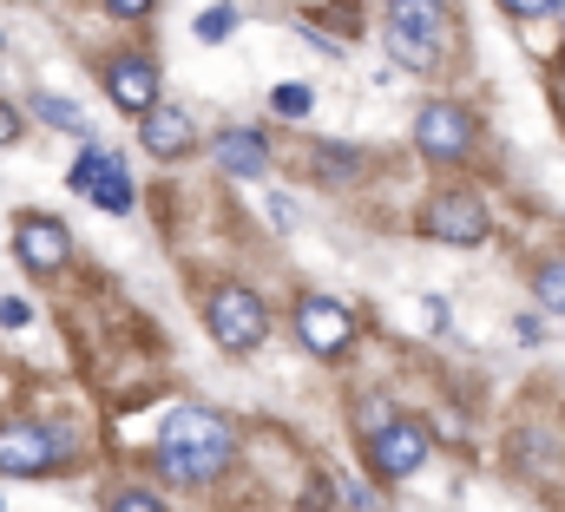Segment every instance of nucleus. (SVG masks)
<instances>
[{
	"label": "nucleus",
	"mask_w": 565,
	"mask_h": 512,
	"mask_svg": "<svg viewBox=\"0 0 565 512\" xmlns=\"http://www.w3.org/2000/svg\"><path fill=\"white\" fill-rule=\"evenodd\" d=\"M447 0H388V53L402 60V66H440V53H447Z\"/></svg>",
	"instance_id": "2"
},
{
	"label": "nucleus",
	"mask_w": 565,
	"mask_h": 512,
	"mask_svg": "<svg viewBox=\"0 0 565 512\" xmlns=\"http://www.w3.org/2000/svg\"><path fill=\"white\" fill-rule=\"evenodd\" d=\"M270 106H277L282 119H309V106H316V93H309V86H296V79H282L277 93H270Z\"/></svg>",
	"instance_id": "16"
},
{
	"label": "nucleus",
	"mask_w": 565,
	"mask_h": 512,
	"mask_svg": "<svg viewBox=\"0 0 565 512\" xmlns=\"http://www.w3.org/2000/svg\"><path fill=\"white\" fill-rule=\"evenodd\" d=\"M13 250H20V263H26L33 276H53V269H66L73 237H66V224H60V217H20Z\"/></svg>",
	"instance_id": "9"
},
{
	"label": "nucleus",
	"mask_w": 565,
	"mask_h": 512,
	"mask_svg": "<svg viewBox=\"0 0 565 512\" xmlns=\"http://www.w3.org/2000/svg\"><path fill=\"white\" fill-rule=\"evenodd\" d=\"M204 322H211V335H217V349H231V355H250L257 342H264V329H270V316H264V302L250 296V289H217L211 296V309H204Z\"/></svg>",
	"instance_id": "3"
},
{
	"label": "nucleus",
	"mask_w": 565,
	"mask_h": 512,
	"mask_svg": "<svg viewBox=\"0 0 565 512\" xmlns=\"http://www.w3.org/2000/svg\"><path fill=\"white\" fill-rule=\"evenodd\" d=\"M231 454H237V434H231V420H217L211 407H178V414L164 420V434H158V467H164V480H178V487L217 480V473L231 467Z\"/></svg>",
	"instance_id": "1"
},
{
	"label": "nucleus",
	"mask_w": 565,
	"mask_h": 512,
	"mask_svg": "<svg viewBox=\"0 0 565 512\" xmlns=\"http://www.w3.org/2000/svg\"><path fill=\"white\" fill-rule=\"evenodd\" d=\"M355 171H362V158H355V151H335V145H322V151H316V178H322V184H349Z\"/></svg>",
	"instance_id": "14"
},
{
	"label": "nucleus",
	"mask_w": 565,
	"mask_h": 512,
	"mask_svg": "<svg viewBox=\"0 0 565 512\" xmlns=\"http://www.w3.org/2000/svg\"><path fill=\"white\" fill-rule=\"evenodd\" d=\"M66 454H73V440H66V434H53V427H33V420L0 427V473L33 480V473H53Z\"/></svg>",
	"instance_id": "4"
},
{
	"label": "nucleus",
	"mask_w": 565,
	"mask_h": 512,
	"mask_svg": "<svg viewBox=\"0 0 565 512\" xmlns=\"http://www.w3.org/2000/svg\"><path fill=\"white\" fill-rule=\"evenodd\" d=\"M369 454H375V473L408 480V473H422V460H427V434L415 420H382L369 434Z\"/></svg>",
	"instance_id": "8"
},
{
	"label": "nucleus",
	"mask_w": 565,
	"mask_h": 512,
	"mask_svg": "<svg viewBox=\"0 0 565 512\" xmlns=\"http://www.w3.org/2000/svg\"><path fill=\"white\" fill-rule=\"evenodd\" d=\"M540 302H546L553 316H565V263H546V269H540Z\"/></svg>",
	"instance_id": "18"
},
{
	"label": "nucleus",
	"mask_w": 565,
	"mask_h": 512,
	"mask_svg": "<svg viewBox=\"0 0 565 512\" xmlns=\"http://www.w3.org/2000/svg\"><path fill=\"white\" fill-rule=\"evenodd\" d=\"M296 329H302V349H309V355H342V349L355 342V316H349L335 296H302Z\"/></svg>",
	"instance_id": "6"
},
{
	"label": "nucleus",
	"mask_w": 565,
	"mask_h": 512,
	"mask_svg": "<svg viewBox=\"0 0 565 512\" xmlns=\"http://www.w3.org/2000/svg\"><path fill=\"white\" fill-rule=\"evenodd\" d=\"M139 138H145V151L151 158H178V151H191V119L178 113V106H145L139 113Z\"/></svg>",
	"instance_id": "11"
},
{
	"label": "nucleus",
	"mask_w": 565,
	"mask_h": 512,
	"mask_svg": "<svg viewBox=\"0 0 565 512\" xmlns=\"http://www.w3.org/2000/svg\"><path fill=\"white\" fill-rule=\"evenodd\" d=\"M106 86H113V106L139 119L145 106L158 99V66H151L145 53H132V60H113V73H106Z\"/></svg>",
	"instance_id": "10"
},
{
	"label": "nucleus",
	"mask_w": 565,
	"mask_h": 512,
	"mask_svg": "<svg viewBox=\"0 0 565 512\" xmlns=\"http://www.w3.org/2000/svg\"><path fill=\"white\" fill-rule=\"evenodd\" d=\"M33 113H40L46 126H60V131H79V113H73L66 99H53V93H33Z\"/></svg>",
	"instance_id": "17"
},
{
	"label": "nucleus",
	"mask_w": 565,
	"mask_h": 512,
	"mask_svg": "<svg viewBox=\"0 0 565 512\" xmlns=\"http://www.w3.org/2000/svg\"><path fill=\"white\" fill-rule=\"evenodd\" d=\"M231 33H237V7H204V13H198V40H204V46L231 40Z\"/></svg>",
	"instance_id": "15"
},
{
	"label": "nucleus",
	"mask_w": 565,
	"mask_h": 512,
	"mask_svg": "<svg viewBox=\"0 0 565 512\" xmlns=\"http://www.w3.org/2000/svg\"><path fill=\"white\" fill-rule=\"evenodd\" d=\"M26 322H33V302L7 296V302H0V329H26Z\"/></svg>",
	"instance_id": "19"
},
{
	"label": "nucleus",
	"mask_w": 565,
	"mask_h": 512,
	"mask_svg": "<svg viewBox=\"0 0 565 512\" xmlns=\"http://www.w3.org/2000/svg\"><path fill=\"white\" fill-rule=\"evenodd\" d=\"M99 151H106V145H93V138H86V151H79V164H73V191H86V178H93Z\"/></svg>",
	"instance_id": "20"
},
{
	"label": "nucleus",
	"mask_w": 565,
	"mask_h": 512,
	"mask_svg": "<svg viewBox=\"0 0 565 512\" xmlns=\"http://www.w3.org/2000/svg\"><path fill=\"white\" fill-rule=\"evenodd\" d=\"M113 512H164V506H158L151 493H119V500H113Z\"/></svg>",
	"instance_id": "21"
},
{
	"label": "nucleus",
	"mask_w": 565,
	"mask_h": 512,
	"mask_svg": "<svg viewBox=\"0 0 565 512\" xmlns=\"http://www.w3.org/2000/svg\"><path fill=\"white\" fill-rule=\"evenodd\" d=\"M500 7H507V13H520V20H533V13H553L559 0H500Z\"/></svg>",
	"instance_id": "22"
},
{
	"label": "nucleus",
	"mask_w": 565,
	"mask_h": 512,
	"mask_svg": "<svg viewBox=\"0 0 565 512\" xmlns=\"http://www.w3.org/2000/svg\"><path fill=\"white\" fill-rule=\"evenodd\" d=\"M473 119L460 113V106H422V119H415V145H422L427 158H440V164H460L467 151H473Z\"/></svg>",
	"instance_id": "7"
},
{
	"label": "nucleus",
	"mask_w": 565,
	"mask_h": 512,
	"mask_svg": "<svg viewBox=\"0 0 565 512\" xmlns=\"http://www.w3.org/2000/svg\"><path fill=\"white\" fill-rule=\"evenodd\" d=\"M217 164H224L231 178H264V171H270V145H264L257 131L237 126V131L217 138Z\"/></svg>",
	"instance_id": "13"
},
{
	"label": "nucleus",
	"mask_w": 565,
	"mask_h": 512,
	"mask_svg": "<svg viewBox=\"0 0 565 512\" xmlns=\"http://www.w3.org/2000/svg\"><path fill=\"white\" fill-rule=\"evenodd\" d=\"M427 231L454 250H473V244H487V204L473 191H440L427 204Z\"/></svg>",
	"instance_id": "5"
},
{
	"label": "nucleus",
	"mask_w": 565,
	"mask_h": 512,
	"mask_svg": "<svg viewBox=\"0 0 565 512\" xmlns=\"http://www.w3.org/2000/svg\"><path fill=\"white\" fill-rule=\"evenodd\" d=\"M106 13H119V20H145L151 0H106Z\"/></svg>",
	"instance_id": "23"
},
{
	"label": "nucleus",
	"mask_w": 565,
	"mask_h": 512,
	"mask_svg": "<svg viewBox=\"0 0 565 512\" xmlns=\"http://www.w3.org/2000/svg\"><path fill=\"white\" fill-rule=\"evenodd\" d=\"M86 198H93L99 211L126 217V211H132V171H126V158L99 151V164H93V178H86Z\"/></svg>",
	"instance_id": "12"
},
{
	"label": "nucleus",
	"mask_w": 565,
	"mask_h": 512,
	"mask_svg": "<svg viewBox=\"0 0 565 512\" xmlns=\"http://www.w3.org/2000/svg\"><path fill=\"white\" fill-rule=\"evenodd\" d=\"M13 138H20V113L0 99V145H13Z\"/></svg>",
	"instance_id": "24"
}]
</instances>
